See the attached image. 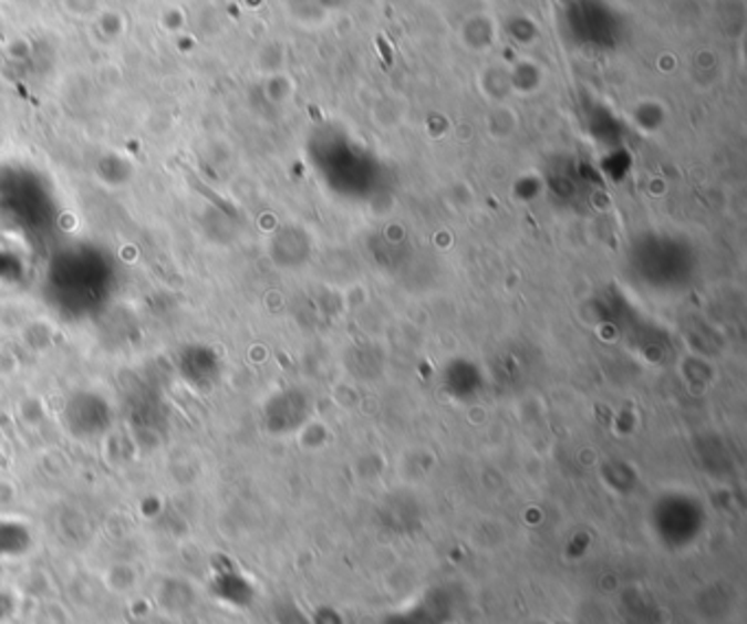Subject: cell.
I'll list each match as a JSON object with an SVG mask.
<instances>
[{"instance_id":"1","label":"cell","mask_w":747,"mask_h":624,"mask_svg":"<svg viewBox=\"0 0 747 624\" xmlns=\"http://www.w3.org/2000/svg\"><path fill=\"white\" fill-rule=\"evenodd\" d=\"M454 616V603L449 594L429 592L417 599L413 605L393 612L382 624H449Z\"/></svg>"},{"instance_id":"2","label":"cell","mask_w":747,"mask_h":624,"mask_svg":"<svg viewBox=\"0 0 747 624\" xmlns=\"http://www.w3.org/2000/svg\"><path fill=\"white\" fill-rule=\"evenodd\" d=\"M215 599L221 601L224 605H230V607H248L255 599L252 590H250V583H246L243 579H237V576H221L217 583H215Z\"/></svg>"},{"instance_id":"3","label":"cell","mask_w":747,"mask_h":624,"mask_svg":"<svg viewBox=\"0 0 747 624\" xmlns=\"http://www.w3.org/2000/svg\"><path fill=\"white\" fill-rule=\"evenodd\" d=\"M279 624H312V621L294 605V603H279L274 610Z\"/></svg>"},{"instance_id":"4","label":"cell","mask_w":747,"mask_h":624,"mask_svg":"<svg viewBox=\"0 0 747 624\" xmlns=\"http://www.w3.org/2000/svg\"><path fill=\"white\" fill-rule=\"evenodd\" d=\"M312 624H344V621L329 607H321L314 618H312Z\"/></svg>"},{"instance_id":"5","label":"cell","mask_w":747,"mask_h":624,"mask_svg":"<svg viewBox=\"0 0 747 624\" xmlns=\"http://www.w3.org/2000/svg\"><path fill=\"white\" fill-rule=\"evenodd\" d=\"M2 616H4V601L0 599V618H2Z\"/></svg>"}]
</instances>
